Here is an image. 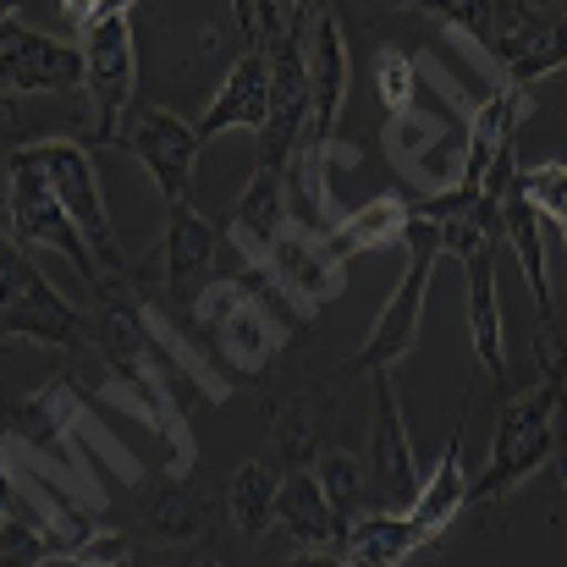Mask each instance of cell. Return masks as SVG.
Returning <instances> with one entry per match:
<instances>
[{
  "mask_svg": "<svg viewBox=\"0 0 567 567\" xmlns=\"http://www.w3.org/2000/svg\"><path fill=\"white\" fill-rule=\"evenodd\" d=\"M502 11H524V6H535V0H496Z\"/></svg>",
  "mask_w": 567,
  "mask_h": 567,
  "instance_id": "74e56055",
  "label": "cell"
},
{
  "mask_svg": "<svg viewBox=\"0 0 567 567\" xmlns=\"http://www.w3.org/2000/svg\"><path fill=\"white\" fill-rule=\"evenodd\" d=\"M370 485L380 491V507H413L419 502V457H413V435L402 419V396L391 370L375 375V430H370Z\"/></svg>",
  "mask_w": 567,
  "mask_h": 567,
  "instance_id": "5bb4252c",
  "label": "cell"
},
{
  "mask_svg": "<svg viewBox=\"0 0 567 567\" xmlns=\"http://www.w3.org/2000/svg\"><path fill=\"white\" fill-rule=\"evenodd\" d=\"M518 188L529 193V204L563 231V248H567V166L563 161H546V166H524L518 172Z\"/></svg>",
  "mask_w": 567,
  "mask_h": 567,
  "instance_id": "1f68e13d",
  "label": "cell"
},
{
  "mask_svg": "<svg viewBox=\"0 0 567 567\" xmlns=\"http://www.w3.org/2000/svg\"><path fill=\"white\" fill-rule=\"evenodd\" d=\"M215 259H220V231L215 220H204L193 204H172L166 220V254H161V281L177 315H188L204 298V287L215 281Z\"/></svg>",
  "mask_w": 567,
  "mask_h": 567,
  "instance_id": "ac0fdd59",
  "label": "cell"
},
{
  "mask_svg": "<svg viewBox=\"0 0 567 567\" xmlns=\"http://www.w3.org/2000/svg\"><path fill=\"white\" fill-rule=\"evenodd\" d=\"M287 6H298V11H309V6H320V0H287Z\"/></svg>",
  "mask_w": 567,
  "mask_h": 567,
  "instance_id": "f35d334b",
  "label": "cell"
},
{
  "mask_svg": "<svg viewBox=\"0 0 567 567\" xmlns=\"http://www.w3.org/2000/svg\"><path fill=\"white\" fill-rule=\"evenodd\" d=\"M375 83H380V100H385V111H408V105H413V89H419V78H413V61H408L402 50H380Z\"/></svg>",
  "mask_w": 567,
  "mask_h": 567,
  "instance_id": "e575fe53",
  "label": "cell"
},
{
  "mask_svg": "<svg viewBox=\"0 0 567 567\" xmlns=\"http://www.w3.org/2000/svg\"><path fill=\"white\" fill-rule=\"evenodd\" d=\"M0 281H6V303H0L6 342H39V348H61V353L94 348V315L66 303L17 237H6V248H0Z\"/></svg>",
  "mask_w": 567,
  "mask_h": 567,
  "instance_id": "52a82bcc",
  "label": "cell"
},
{
  "mask_svg": "<svg viewBox=\"0 0 567 567\" xmlns=\"http://www.w3.org/2000/svg\"><path fill=\"white\" fill-rule=\"evenodd\" d=\"M419 215L441 220L446 254L463 265L468 276V337L474 353L491 375H507V353H502V298H496V237H502V204L485 188L452 183L435 198H413Z\"/></svg>",
  "mask_w": 567,
  "mask_h": 567,
  "instance_id": "7a4b0ae2",
  "label": "cell"
},
{
  "mask_svg": "<svg viewBox=\"0 0 567 567\" xmlns=\"http://www.w3.org/2000/svg\"><path fill=\"white\" fill-rule=\"evenodd\" d=\"M22 155L44 172V183L55 188V198L72 209V220L89 231V243H94V254H100V265L111 270V276H122L127 270V254H122V237H116V220H111V209H105V188H100V177H94V144L83 138H39V144H22Z\"/></svg>",
  "mask_w": 567,
  "mask_h": 567,
  "instance_id": "ba28073f",
  "label": "cell"
},
{
  "mask_svg": "<svg viewBox=\"0 0 567 567\" xmlns=\"http://www.w3.org/2000/svg\"><path fill=\"white\" fill-rule=\"evenodd\" d=\"M0 546H6V563H61L66 557V535L61 524L6 474V507H0Z\"/></svg>",
  "mask_w": 567,
  "mask_h": 567,
  "instance_id": "d4e9b609",
  "label": "cell"
},
{
  "mask_svg": "<svg viewBox=\"0 0 567 567\" xmlns=\"http://www.w3.org/2000/svg\"><path fill=\"white\" fill-rule=\"evenodd\" d=\"M292 226V198H287V172H276V166H254V177H248V188L237 198V209H231V220H226V237H231V248H237V259L248 265V270H270V259H276V243H281V231Z\"/></svg>",
  "mask_w": 567,
  "mask_h": 567,
  "instance_id": "2e32d148",
  "label": "cell"
},
{
  "mask_svg": "<svg viewBox=\"0 0 567 567\" xmlns=\"http://www.w3.org/2000/svg\"><path fill=\"white\" fill-rule=\"evenodd\" d=\"M309 78H315V116L309 138L315 144H342V105H348V33L337 17V0L309 6Z\"/></svg>",
  "mask_w": 567,
  "mask_h": 567,
  "instance_id": "e0dca14e",
  "label": "cell"
},
{
  "mask_svg": "<svg viewBox=\"0 0 567 567\" xmlns=\"http://www.w3.org/2000/svg\"><path fill=\"white\" fill-rule=\"evenodd\" d=\"M385 155L396 172H408L424 188H452L463 183V155H468V122L452 127L441 116H424L419 105L385 116Z\"/></svg>",
  "mask_w": 567,
  "mask_h": 567,
  "instance_id": "4fadbf2b",
  "label": "cell"
},
{
  "mask_svg": "<svg viewBox=\"0 0 567 567\" xmlns=\"http://www.w3.org/2000/svg\"><path fill=\"white\" fill-rule=\"evenodd\" d=\"M485 193L502 204V237H507L513 254H518V270H524V281H529V292H535L540 326L557 331V292H551V281H546V226H551V220L529 204V193L518 188V161H513V150L496 155V166L485 172Z\"/></svg>",
  "mask_w": 567,
  "mask_h": 567,
  "instance_id": "7c38bea8",
  "label": "cell"
},
{
  "mask_svg": "<svg viewBox=\"0 0 567 567\" xmlns=\"http://www.w3.org/2000/svg\"><path fill=\"white\" fill-rule=\"evenodd\" d=\"M359 150L353 144H315L303 138L298 155L287 161V198H292V220L309 231H331L342 215L331 204V166H353Z\"/></svg>",
  "mask_w": 567,
  "mask_h": 567,
  "instance_id": "7402d4cb",
  "label": "cell"
},
{
  "mask_svg": "<svg viewBox=\"0 0 567 567\" xmlns=\"http://www.w3.org/2000/svg\"><path fill=\"white\" fill-rule=\"evenodd\" d=\"M127 563H133V540L122 529H89L66 551V567H127Z\"/></svg>",
  "mask_w": 567,
  "mask_h": 567,
  "instance_id": "d6a6232c",
  "label": "cell"
},
{
  "mask_svg": "<svg viewBox=\"0 0 567 567\" xmlns=\"http://www.w3.org/2000/svg\"><path fill=\"white\" fill-rule=\"evenodd\" d=\"M315 468H320L326 496H331V507L342 513V524H353V518L364 513V507H359V502H364V463H359L353 452H337V446H331V452L315 457ZM342 535H348V529H342Z\"/></svg>",
  "mask_w": 567,
  "mask_h": 567,
  "instance_id": "f546056e",
  "label": "cell"
},
{
  "mask_svg": "<svg viewBox=\"0 0 567 567\" xmlns=\"http://www.w3.org/2000/svg\"><path fill=\"white\" fill-rule=\"evenodd\" d=\"M83 55H89V111H94V127H89V144L94 150H116L127 138L122 116H127V100H133V83H138V55H133V22L127 11H105L83 28Z\"/></svg>",
  "mask_w": 567,
  "mask_h": 567,
  "instance_id": "9c48e42d",
  "label": "cell"
},
{
  "mask_svg": "<svg viewBox=\"0 0 567 567\" xmlns=\"http://www.w3.org/2000/svg\"><path fill=\"white\" fill-rule=\"evenodd\" d=\"M567 441V408H563V385L540 370V380L518 396L502 402L496 419V441L491 457L480 468V480L468 485V507H496L502 496H513L524 480H535L551 457H563Z\"/></svg>",
  "mask_w": 567,
  "mask_h": 567,
  "instance_id": "3957f363",
  "label": "cell"
},
{
  "mask_svg": "<svg viewBox=\"0 0 567 567\" xmlns=\"http://www.w3.org/2000/svg\"><path fill=\"white\" fill-rule=\"evenodd\" d=\"M535 359H540V370H546V375L563 385V402H567V342L557 337V331H546V326H540V331H535Z\"/></svg>",
  "mask_w": 567,
  "mask_h": 567,
  "instance_id": "d590c367",
  "label": "cell"
},
{
  "mask_svg": "<svg viewBox=\"0 0 567 567\" xmlns=\"http://www.w3.org/2000/svg\"><path fill=\"white\" fill-rule=\"evenodd\" d=\"M413 11L441 17L446 28L468 33L485 55H496V0H413Z\"/></svg>",
  "mask_w": 567,
  "mask_h": 567,
  "instance_id": "4dcf8cb0",
  "label": "cell"
},
{
  "mask_svg": "<svg viewBox=\"0 0 567 567\" xmlns=\"http://www.w3.org/2000/svg\"><path fill=\"white\" fill-rule=\"evenodd\" d=\"M391 6H413V0H391Z\"/></svg>",
  "mask_w": 567,
  "mask_h": 567,
  "instance_id": "ab89813d",
  "label": "cell"
},
{
  "mask_svg": "<svg viewBox=\"0 0 567 567\" xmlns=\"http://www.w3.org/2000/svg\"><path fill=\"white\" fill-rule=\"evenodd\" d=\"M281 480H287V468H281L276 457H248V463L231 474V485H226V518H231V529H237L243 540H259V535L276 529Z\"/></svg>",
  "mask_w": 567,
  "mask_h": 567,
  "instance_id": "484cf974",
  "label": "cell"
},
{
  "mask_svg": "<svg viewBox=\"0 0 567 567\" xmlns=\"http://www.w3.org/2000/svg\"><path fill=\"white\" fill-rule=\"evenodd\" d=\"M270 441H276V457L281 468H303L315 463L326 446H320V396L315 391H292L270 408Z\"/></svg>",
  "mask_w": 567,
  "mask_h": 567,
  "instance_id": "f1b7e54d",
  "label": "cell"
},
{
  "mask_svg": "<svg viewBox=\"0 0 567 567\" xmlns=\"http://www.w3.org/2000/svg\"><path fill=\"white\" fill-rule=\"evenodd\" d=\"M535 100H529V83H513L507 72L485 89V100L468 111V155H463V183L468 188H485V172L496 166V155L513 150L518 127L529 122Z\"/></svg>",
  "mask_w": 567,
  "mask_h": 567,
  "instance_id": "d6986e66",
  "label": "cell"
},
{
  "mask_svg": "<svg viewBox=\"0 0 567 567\" xmlns=\"http://www.w3.org/2000/svg\"><path fill=\"white\" fill-rule=\"evenodd\" d=\"M287 0H231V17H237V39L243 44H265L281 22H287Z\"/></svg>",
  "mask_w": 567,
  "mask_h": 567,
  "instance_id": "836d02e7",
  "label": "cell"
},
{
  "mask_svg": "<svg viewBox=\"0 0 567 567\" xmlns=\"http://www.w3.org/2000/svg\"><path fill=\"white\" fill-rule=\"evenodd\" d=\"M0 72H6V100L17 94H66L89 83V55L83 44L50 39L17 17L0 22Z\"/></svg>",
  "mask_w": 567,
  "mask_h": 567,
  "instance_id": "30bf717a",
  "label": "cell"
},
{
  "mask_svg": "<svg viewBox=\"0 0 567 567\" xmlns=\"http://www.w3.org/2000/svg\"><path fill=\"white\" fill-rule=\"evenodd\" d=\"M287 298H292V309L298 315H320L326 303H337L342 298V287H348V265L342 259H331V248H326V231H309V226H287L281 231V243H276V259H270V270H265Z\"/></svg>",
  "mask_w": 567,
  "mask_h": 567,
  "instance_id": "9a60e30c",
  "label": "cell"
},
{
  "mask_svg": "<svg viewBox=\"0 0 567 567\" xmlns=\"http://www.w3.org/2000/svg\"><path fill=\"white\" fill-rule=\"evenodd\" d=\"M270 89H276V72H270V50L265 44H243V55L226 66V83L215 89V100L204 105L198 116V133L204 138H220L231 127H265L270 122Z\"/></svg>",
  "mask_w": 567,
  "mask_h": 567,
  "instance_id": "ffe728a7",
  "label": "cell"
},
{
  "mask_svg": "<svg viewBox=\"0 0 567 567\" xmlns=\"http://www.w3.org/2000/svg\"><path fill=\"white\" fill-rule=\"evenodd\" d=\"M287 292L259 276V270H237L226 281H209L204 298L188 309V342L198 359L231 385H254L270 375L276 353L287 348Z\"/></svg>",
  "mask_w": 567,
  "mask_h": 567,
  "instance_id": "6da1fadb",
  "label": "cell"
},
{
  "mask_svg": "<svg viewBox=\"0 0 567 567\" xmlns=\"http://www.w3.org/2000/svg\"><path fill=\"white\" fill-rule=\"evenodd\" d=\"M122 150L155 177V188L172 204H193V177H198V150H204V133L198 122H183L177 111L166 105H150L138 111V122L127 127Z\"/></svg>",
  "mask_w": 567,
  "mask_h": 567,
  "instance_id": "8fae6325",
  "label": "cell"
},
{
  "mask_svg": "<svg viewBox=\"0 0 567 567\" xmlns=\"http://www.w3.org/2000/svg\"><path fill=\"white\" fill-rule=\"evenodd\" d=\"M468 507V474H463V424H457V435H446V446H441V463L424 474V485H419V502L408 507L430 535H441L457 513Z\"/></svg>",
  "mask_w": 567,
  "mask_h": 567,
  "instance_id": "83f0119b",
  "label": "cell"
},
{
  "mask_svg": "<svg viewBox=\"0 0 567 567\" xmlns=\"http://www.w3.org/2000/svg\"><path fill=\"white\" fill-rule=\"evenodd\" d=\"M408 226H413V204L396 198V193H380V198H370V204L353 209V215H342V220L326 231V248H331V259L348 265V259L364 254V248H391V243H402Z\"/></svg>",
  "mask_w": 567,
  "mask_h": 567,
  "instance_id": "4316f807",
  "label": "cell"
},
{
  "mask_svg": "<svg viewBox=\"0 0 567 567\" xmlns=\"http://www.w3.org/2000/svg\"><path fill=\"white\" fill-rule=\"evenodd\" d=\"M138 518H144V529H150L155 540L193 546L198 535H209V518H215V507H209V496L193 485L188 474L166 468V480H155V485H138Z\"/></svg>",
  "mask_w": 567,
  "mask_h": 567,
  "instance_id": "cb8c5ba5",
  "label": "cell"
},
{
  "mask_svg": "<svg viewBox=\"0 0 567 567\" xmlns=\"http://www.w3.org/2000/svg\"><path fill=\"white\" fill-rule=\"evenodd\" d=\"M11 424H6V441H22V446H33L39 457H50V463H61L78 485H89V457H83V446H78V435H100V446L111 452V468H116V480L122 485H144V463L94 419V396L78 385V380H50L44 391H33V396H22V402H11V413H6Z\"/></svg>",
  "mask_w": 567,
  "mask_h": 567,
  "instance_id": "277c9868",
  "label": "cell"
},
{
  "mask_svg": "<svg viewBox=\"0 0 567 567\" xmlns=\"http://www.w3.org/2000/svg\"><path fill=\"white\" fill-rule=\"evenodd\" d=\"M61 6H66V17H72V22H83V28L105 11V0H61Z\"/></svg>",
  "mask_w": 567,
  "mask_h": 567,
  "instance_id": "8d00e7d4",
  "label": "cell"
},
{
  "mask_svg": "<svg viewBox=\"0 0 567 567\" xmlns=\"http://www.w3.org/2000/svg\"><path fill=\"white\" fill-rule=\"evenodd\" d=\"M435 535L408 513V507H380L359 513L342 535V563L348 567H402L413 551H424Z\"/></svg>",
  "mask_w": 567,
  "mask_h": 567,
  "instance_id": "603a6c76",
  "label": "cell"
},
{
  "mask_svg": "<svg viewBox=\"0 0 567 567\" xmlns=\"http://www.w3.org/2000/svg\"><path fill=\"white\" fill-rule=\"evenodd\" d=\"M6 237H17L22 248L61 254V259H66L94 292L111 281V270L100 265L89 231L72 220V209L55 198V188L44 183V172H39L22 150L6 155Z\"/></svg>",
  "mask_w": 567,
  "mask_h": 567,
  "instance_id": "8992f818",
  "label": "cell"
},
{
  "mask_svg": "<svg viewBox=\"0 0 567 567\" xmlns=\"http://www.w3.org/2000/svg\"><path fill=\"white\" fill-rule=\"evenodd\" d=\"M276 529L292 535L298 546L326 551L331 563H342V529H348V524H342V513L331 507L326 480H320L315 463L287 468V480H281V507H276Z\"/></svg>",
  "mask_w": 567,
  "mask_h": 567,
  "instance_id": "44dd1931",
  "label": "cell"
},
{
  "mask_svg": "<svg viewBox=\"0 0 567 567\" xmlns=\"http://www.w3.org/2000/svg\"><path fill=\"white\" fill-rule=\"evenodd\" d=\"M402 248H408V265H402V276H396V287H391V298H385V309L375 315L364 348L342 364V375H380V370H391L396 359H408L413 342H419V320H424L430 276H435V265H441V254H446L441 220H430V215L413 209V226H408Z\"/></svg>",
  "mask_w": 567,
  "mask_h": 567,
  "instance_id": "5b68a950",
  "label": "cell"
},
{
  "mask_svg": "<svg viewBox=\"0 0 567 567\" xmlns=\"http://www.w3.org/2000/svg\"><path fill=\"white\" fill-rule=\"evenodd\" d=\"M563 408H567V402H563ZM563 457H567V441H563Z\"/></svg>",
  "mask_w": 567,
  "mask_h": 567,
  "instance_id": "60d3db41",
  "label": "cell"
}]
</instances>
